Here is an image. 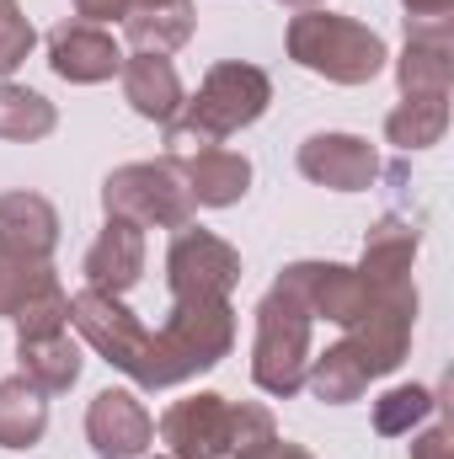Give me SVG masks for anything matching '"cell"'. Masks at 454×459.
<instances>
[{"label": "cell", "instance_id": "cell-1", "mask_svg": "<svg viewBox=\"0 0 454 459\" xmlns=\"http://www.w3.org/2000/svg\"><path fill=\"white\" fill-rule=\"evenodd\" d=\"M235 342V310L230 299H171V316L161 332H150V347L134 368L139 390H171L204 368H214Z\"/></svg>", "mask_w": 454, "mask_h": 459}, {"label": "cell", "instance_id": "cell-2", "mask_svg": "<svg viewBox=\"0 0 454 459\" xmlns=\"http://www.w3.org/2000/svg\"><path fill=\"white\" fill-rule=\"evenodd\" d=\"M267 102H273V81L257 65L225 59V65H214L204 75L198 97L182 102V113L166 123V144H171V155L214 150V144H225L230 134L251 128L257 117L267 113Z\"/></svg>", "mask_w": 454, "mask_h": 459}, {"label": "cell", "instance_id": "cell-3", "mask_svg": "<svg viewBox=\"0 0 454 459\" xmlns=\"http://www.w3.org/2000/svg\"><path fill=\"white\" fill-rule=\"evenodd\" d=\"M289 59L310 75H327L337 86H363L385 70V38L353 16H337V11H300L289 22Z\"/></svg>", "mask_w": 454, "mask_h": 459}, {"label": "cell", "instance_id": "cell-4", "mask_svg": "<svg viewBox=\"0 0 454 459\" xmlns=\"http://www.w3.org/2000/svg\"><path fill=\"white\" fill-rule=\"evenodd\" d=\"M305 368H310V310H305L300 289L278 273V283L257 305L251 379H257V390L289 401L294 390H305Z\"/></svg>", "mask_w": 454, "mask_h": 459}, {"label": "cell", "instance_id": "cell-5", "mask_svg": "<svg viewBox=\"0 0 454 459\" xmlns=\"http://www.w3.org/2000/svg\"><path fill=\"white\" fill-rule=\"evenodd\" d=\"M102 209H108V220H128L139 230H182L193 225L198 204H193L177 160H134L102 182Z\"/></svg>", "mask_w": 454, "mask_h": 459}, {"label": "cell", "instance_id": "cell-6", "mask_svg": "<svg viewBox=\"0 0 454 459\" xmlns=\"http://www.w3.org/2000/svg\"><path fill=\"white\" fill-rule=\"evenodd\" d=\"M166 283L171 299H230V289L240 283V251L214 230L182 225L166 251Z\"/></svg>", "mask_w": 454, "mask_h": 459}, {"label": "cell", "instance_id": "cell-7", "mask_svg": "<svg viewBox=\"0 0 454 459\" xmlns=\"http://www.w3.org/2000/svg\"><path fill=\"white\" fill-rule=\"evenodd\" d=\"M70 326L97 347L113 368H123L134 379L144 347H150V326H139V316L118 299V294H102V289H81L70 299Z\"/></svg>", "mask_w": 454, "mask_h": 459}, {"label": "cell", "instance_id": "cell-8", "mask_svg": "<svg viewBox=\"0 0 454 459\" xmlns=\"http://www.w3.org/2000/svg\"><path fill=\"white\" fill-rule=\"evenodd\" d=\"M48 65L70 86H102V81H113L123 70V48L97 22H59L48 32Z\"/></svg>", "mask_w": 454, "mask_h": 459}, {"label": "cell", "instance_id": "cell-9", "mask_svg": "<svg viewBox=\"0 0 454 459\" xmlns=\"http://www.w3.org/2000/svg\"><path fill=\"white\" fill-rule=\"evenodd\" d=\"M454 16H406V54H401V97H450L454 75Z\"/></svg>", "mask_w": 454, "mask_h": 459}, {"label": "cell", "instance_id": "cell-10", "mask_svg": "<svg viewBox=\"0 0 454 459\" xmlns=\"http://www.w3.org/2000/svg\"><path fill=\"white\" fill-rule=\"evenodd\" d=\"M300 177L332 193H363L380 177V155L358 134H310L300 144Z\"/></svg>", "mask_w": 454, "mask_h": 459}, {"label": "cell", "instance_id": "cell-11", "mask_svg": "<svg viewBox=\"0 0 454 459\" xmlns=\"http://www.w3.org/2000/svg\"><path fill=\"white\" fill-rule=\"evenodd\" d=\"M161 444L171 449V459H225L230 455V401L225 395L177 401L161 417Z\"/></svg>", "mask_w": 454, "mask_h": 459}, {"label": "cell", "instance_id": "cell-12", "mask_svg": "<svg viewBox=\"0 0 454 459\" xmlns=\"http://www.w3.org/2000/svg\"><path fill=\"white\" fill-rule=\"evenodd\" d=\"M86 438L97 459H139L155 438V422L134 390H102L86 411Z\"/></svg>", "mask_w": 454, "mask_h": 459}, {"label": "cell", "instance_id": "cell-13", "mask_svg": "<svg viewBox=\"0 0 454 459\" xmlns=\"http://www.w3.org/2000/svg\"><path fill=\"white\" fill-rule=\"evenodd\" d=\"M412 262H417V230L406 220H380L363 240L358 278L369 294H417L412 289Z\"/></svg>", "mask_w": 454, "mask_h": 459}, {"label": "cell", "instance_id": "cell-14", "mask_svg": "<svg viewBox=\"0 0 454 459\" xmlns=\"http://www.w3.org/2000/svg\"><path fill=\"white\" fill-rule=\"evenodd\" d=\"M81 273H86V289H102V294L123 299L144 273V230L128 225V220H108V230L92 240Z\"/></svg>", "mask_w": 454, "mask_h": 459}, {"label": "cell", "instance_id": "cell-15", "mask_svg": "<svg viewBox=\"0 0 454 459\" xmlns=\"http://www.w3.org/2000/svg\"><path fill=\"white\" fill-rule=\"evenodd\" d=\"M59 246V214L38 193H5L0 198V251L22 262H48Z\"/></svg>", "mask_w": 454, "mask_h": 459}, {"label": "cell", "instance_id": "cell-16", "mask_svg": "<svg viewBox=\"0 0 454 459\" xmlns=\"http://www.w3.org/2000/svg\"><path fill=\"white\" fill-rule=\"evenodd\" d=\"M171 160H177L193 204H204V209H230L251 187V160L235 155V150H220V144L214 150H193V155H171Z\"/></svg>", "mask_w": 454, "mask_h": 459}, {"label": "cell", "instance_id": "cell-17", "mask_svg": "<svg viewBox=\"0 0 454 459\" xmlns=\"http://www.w3.org/2000/svg\"><path fill=\"white\" fill-rule=\"evenodd\" d=\"M123 102L134 108L139 117H150V123H171V117L182 113V81H177V65L166 59V54H134V59H123Z\"/></svg>", "mask_w": 454, "mask_h": 459}, {"label": "cell", "instance_id": "cell-18", "mask_svg": "<svg viewBox=\"0 0 454 459\" xmlns=\"http://www.w3.org/2000/svg\"><path fill=\"white\" fill-rule=\"evenodd\" d=\"M16 363H22V379L38 385L43 395H59V390H70V385L81 379V347L70 337V326L54 332V337L16 342Z\"/></svg>", "mask_w": 454, "mask_h": 459}, {"label": "cell", "instance_id": "cell-19", "mask_svg": "<svg viewBox=\"0 0 454 459\" xmlns=\"http://www.w3.org/2000/svg\"><path fill=\"white\" fill-rule=\"evenodd\" d=\"M48 433V395L22 374L0 379V449H32Z\"/></svg>", "mask_w": 454, "mask_h": 459}, {"label": "cell", "instance_id": "cell-20", "mask_svg": "<svg viewBox=\"0 0 454 459\" xmlns=\"http://www.w3.org/2000/svg\"><path fill=\"white\" fill-rule=\"evenodd\" d=\"M193 0H171V5H150V11H128L123 32L134 43V54H177L193 38Z\"/></svg>", "mask_w": 454, "mask_h": 459}, {"label": "cell", "instance_id": "cell-21", "mask_svg": "<svg viewBox=\"0 0 454 459\" xmlns=\"http://www.w3.org/2000/svg\"><path fill=\"white\" fill-rule=\"evenodd\" d=\"M305 385H310L316 401H327V406H347V401H358V395L369 390V374H363L358 352H353L347 342H337V347H327V352L310 358Z\"/></svg>", "mask_w": 454, "mask_h": 459}, {"label": "cell", "instance_id": "cell-22", "mask_svg": "<svg viewBox=\"0 0 454 459\" xmlns=\"http://www.w3.org/2000/svg\"><path fill=\"white\" fill-rule=\"evenodd\" d=\"M450 128V97H401V108L385 117V139L396 150H428Z\"/></svg>", "mask_w": 454, "mask_h": 459}, {"label": "cell", "instance_id": "cell-23", "mask_svg": "<svg viewBox=\"0 0 454 459\" xmlns=\"http://www.w3.org/2000/svg\"><path fill=\"white\" fill-rule=\"evenodd\" d=\"M54 102L16 86V81H0V139H16V144H32V139H48L54 134Z\"/></svg>", "mask_w": 454, "mask_h": 459}, {"label": "cell", "instance_id": "cell-24", "mask_svg": "<svg viewBox=\"0 0 454 459\" xmlns=\"http://www.w3.org/2000/svg\"><path fill=\"white\" fill-rule=\"evenodd\" d=\"M48 289H59V278H54L48 262H22V256H5L0 251V316L5 321H16V310L27 299L48 294Z\"/></svg>", "mask_w": 454, "mask_h": 459}, {"label": "cell", "instance_id": "cell-25", "mask_svg": "<svg viewBox=\"0 0 454 459\" xmlns=\"http://www.w3.org/2000/svg\"><path fill=\"white\" fill-rule=\"evenodd\" d=\"M433 390H423V385H396L390 395H380L374 401V428L385 433V438H401V433H412L423 417H433Z\"/></svg>", "mask_w": 454, "mask_h": 459}, {"label": "cell", "instance_id": "cell-26", "mask_svg": "<svg viewBox=\"0 0 454 459\" xmlns=\"http://www.w3.org/2000/svg\"><path fill=\"white\" fill-rule=\"evenodd\" d=\"M65 326H70V299H65V289H48V294L27 299V305L16 310V342L54 337V332H65Z\"/></svg>", "mask_w": 454, "mask_h": 459}, {"label": "cell", "instance_id": "cell-27", "mask_svg": "<svg viewBox=\"0 0 454 459\" xmlns=\"http://www.w3.org/2000/svg\"><path fill=\"white\" fill-rule=\"evenodd\" d=\"M278 438V422H273V411L267 406H257V401H230V455H251V449H262V444H273Z\"/></svg>", "mask_w": 454, "mask_h": 459}, {"label": "cell", "instance_id": "cell-28", "mask_svg": "<svg viewBox=\"0 0 454 459\" xmlns=\"http://www.w3.org/2000/svg\"><path fill=\"white\" fill-rule=\"evenodd\" d=\"M32 48H38V32L22 16V5L16 0H0V75H16Z\"/></svg>", "mask_w": 454, "mask_h": 459}, {"label": "cell", "instance_id": "cell-29", "mask_svg": "<svg viewBox=\"0 0 454 459\" xmlns=\"http://www.w3.org/2000/svg\"><path fill=\"white\" fill-rule=\"evenodd\" d=\"M412 459H454V444L444 428H428L417 444H412Z\"/></svg>", "mask_w": 454, "mask_h": 459}, {"label": "cell", "instance_id": "cell-30", "mask_svg": "<svg viewBox=\"0 0 454 459\" xmlns=\"http://www.w3.org/2000/svg\"><path fill=\"white\" fill-rule=\"evenodd\" d=\"M75 11H81V22H113V16H123L128 11V0H75Z\"/></svg>", "mask_w": 454, "mask_h": 459}, {"label": "cell", "instance_id": "cell-31", "mask_svg": "<svg viewBox=\"0 0 454 459\" xmlns=\"http://www.w3.org/2000/svg\"><path fill=\"white\" fill-rule=\"evenodd\" d=\"M240 459H316V455H305L289 438H273V444H262V449H251V455H240Z\"/></svg>", "mask_w": 454, "mask_h": 459}, {"label": "cell", "instance_id": "cell-32", "mask_svg": "<svg viewBox=\"0 0 454 459\" xmlns=\"http://www.w3.org/2000/svg\"><path fill=\"white\" fill-rule=\"evenodd\" d=\"M412 16H454V0H401Z\"/></svg>", "mask_w": 454, "mask_h": 459}, {"label": "cell", "instance_id": "cell-33", "mask_svg": "<svg viewBox=\"0 0 454 459\" xmlns=\"http://www.w3.org/2000/svg\"><path fill=\"white\" fill-rule=\"evenodd\" d=\"M150 5H171V0H128V11H150ZM123 11V16H128Z\"/></svg>", "mask_w": 454, "mask_h": 459}, {"label": "cell", "instance_id": "cell-34", "mask_svg": "<svg viewBox=\"0 0 454 459\" xmlns=\"http://www.w3.org/2000/svg\"><path fill=\"white\" fill-rule=\"evenodd\" d=\"M278 5H289V11H316L321 0H278Z\"/></svg>", "mask_w": 454, "mask_h": 459}, {"label": "cell", "instance_id": "cell-35", "mask_svg": "<svg viewBox=\"0 0 454 459\" xmlns=\"http://www.w3.org/2000/svg\"><path fill=\"white\" fill-rule=\"evenodd\" d=\"M166 459H171V455H166Z\"/></svg>", "mask_w": 454, "mask_h": 459}]
</instances>
